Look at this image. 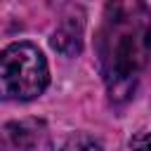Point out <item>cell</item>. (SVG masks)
I'll return each mask as SVG.
<instances>
[{
	"label": "cell",
	"mask_w": 151,
	"mask_h": 151,
	"mask_svg": "<svg viewBox=\"0 0 151 151\" xmlns=\"http://www.w3.org/2000/svg\"><path fill=\"white\" fill-rule=\"evenodd\" d=\"M50 85V66L38 45L19 40L0 52V99L31 101Z\"/></svg>",
	"instance_id": "7a4b0ae2"
},
{
	"label": "cell",
	"mask_w": 151,
	"mask_h": 151,
	"mask_svg": "<svg viewBox=\"0 0 151 151\" xmlns=\"http://www.w3.org/2000/svg\"><path fill=\"white\" fill-rule=\"evenodd\" d=\"M52 47L64 57H76L83 50V19L64 17L59 28L52 33Z\"/></svg>",
	"instance_id": "277c9868"
},
{
	"label": "cell",
	"mask_w": 151,
	"mask_h": 151,
	"mask_svg": "<svg viewBox=\"0 0 151 151\" xmlns=\"http://www.w3.org/2000/svg\"><path fill=\"white\" fill-rule=\"evenodd\" d=\"M130 149L132 151H151V132H137L130 139Z\"/></svg>",
	"instance_id": "8992f818"
},
{
	"label": "cell",
	"mask_w": 151,
	"mask_h": 151,
	"mask_svg": "<svg viewBox=\"0 0 151 151\" xmlns=\"http://www.w3.org/2000/svg\"><path fill=\"white\" fill-rule=\"evenodd\" d=\"M0 151H54L45 120L24 118L0 130Z\"/></svg>",
	"instance_id": "3957f363"
},
{
	"label": "cell",
	"mask_w": 151,
	"mask_h": 151,
	"mask_svg": "<svg viewBox=\"0 0 151 151\" xmlns=\"http://www.w3.org/2000/svg\"><path fill=\"white\" fill-rule=\"evenodd\" d=\"M94 50L109 97L113 101L130 99L151 59V9L146 0H109Z\"/></svg>",
	"instance_id": "6da1fadb"
},
{
	"label": "cell",
	"mask_w": 151,
	"mask_h": 151,
	"mask_svg": "<svg viewBox=\"0 0 151 151\" xmlns=\"http://www.w3.org/2000/svg\"><path fill=\"white\" fill-rule=\"evenodd\" d=\"M59 151H104V149H101V144L94 137H90L85 132H76V134H71L61 144Z\"/></svg>",
	"instance_id": "5b68a950"
}]
</instances>
